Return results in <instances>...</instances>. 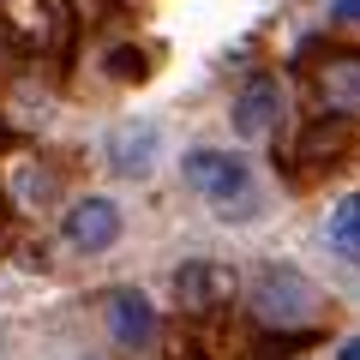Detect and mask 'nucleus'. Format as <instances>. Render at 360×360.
I'll return each mask as SVG.
<instances>
[{"label":"nucleus","instance_id":"5","mask_svg":"<svg viewBox=\"0 0 360 360\" xmlns=\"http://www.w3.org/2000/svg\"><path fill=\"white\" fill-rule=\"evenodd\" d=\"M174 300H180V312H193V319H217V312L234 300V270L210 264V258L180 264L174 270Z\"/></svg>","mask_w":360,"mask_h":360},{"label":"nucleus","instance_id":"14","mask_svg":"<svg viewBox=\"0 0 360 360\" xmlns=\"http://www.w3.org/2000/svg\"><path fill=\"white\" fill-rule=\"evenodd\" d=\"M336 360H360V336H348V342L336 348Z\"/></svg>","mask_w":360,"mask_h":360},{"label":"nucleus","instance_id":"7","mask_svg":"<svg viewBox=\"0 0 360 360\" xmlns=\"http://www.w3.org/2000/svg\"><path fill=\"white\" fill-rule=\"evenodd\" d=\"M108 162H115V174H156V162H162V127L156 120H132V127H120L115 139H108Z\"/></svg>","mask_w":360,"mask_h":360},{"label":"nucleus","instance_id":"6","mask_svg":"<svg viewBox=\"0 0 360 360\" xmlns=\"http://www.w3.org/2000/svg\"><path fill=\"white\" fill-rule=\"evenodd\" d=\"M60 234H66V246H78V252H108V246L120 240V205L115 198H78L72 210H66V222H60Z\"/></svg>","mask_w":360,"mask_h":360},{"label":"nucleus","instance_id":"11","mask_svg":"<svg viewBox=\"0 0 360 360\" xmlns=\"http://www.w3.org/2000/svg\"><path fill=\"white\" fill-rule=\"evenodd\" d=\"M324 240H330L336 252L360 258V198H342V205H336V217H330V229H324Z\"/></svg>","mask_w":360,"mask_h":360},{"label":"nucleus","instance_id":"9","mask_svg":"<svg viewBox=\"0 0 360 360\" xmlns=\"http://www.w3.org/2000/svg\"><path fill=\"white\" fill-rule=\"evenodd\" d=\"M108 336H115L120 348H150V342H156V312H150V300L132 295V288L108 295Z\"/></svg>","mask_w":360,"mask_h":360},{"label":"nucleus","instance_id":"13","mask_svg":"<svg viewBox=\"0 0 360 360\" xmlns=\"http://www.w3.org/2000/svg\"><path fill=\"white\" fill-rule=\"evenodd\" d=\"M330 13L336 18H360V0H330Z\"/></svg>","mask_w":360,"mask_h":360},{"label":"nucleus","instance_id":"15","mask_svg":"<svg viewBox=\"0 0 360 360\" xmlns=\"http://www.w3.org/2000/svg\"><path fill=\"white\" fill-rule=\"evenodd\" d=\"M0 222H6V193H0Z\"/></svg>","mask_w":360,"mask_h":360},{"label":"nucleus","instance_id":"2","mask_svg":"<svg viewBox=\"0 0 360 360\" xmlns=\"http://www.w3.org/2000/svg\"><path fill=\"white\" fill-rule=\"evenodd\" d=\"M252 312L276 330L288 324H312L324 312V295L312 288V276H300L295 264H264V276L252 283Z\"/></svg>","mask_w":360,"mask_h":360},{"label":"nucleus","instance_id":"3","mask_svg":"<svg viewBox=\"0 0 360 360\" xmlns=\"http://www.w3.org/2000/svg\"><path fill=\"white\" fill-rule=\"evenodd\" d=\"M0 25H6V37L18 42V49H54V42L66 37V25H72V13H66V0H0Z\"/></svg>","mask_w":360,"mask_h":360},{"label":"nucleus","instance_id":"8","mask_svg":"<svg viewBox=\"0 0 360 360\" xmlns=\"http://www.w3.org/2000/svg\"><path fill=\"white\" fill-rule=\"evenodd\" d=\"M276 120H283V84L270 72H258L252 84L234 96V127H240V139H264Z\"/></svg>","mask_w":360,"mask_h":360},{"label":"nucleus","instance_id":"4","mask_svg":"<svg viewBox=\"0 0 360 360\" xmlns=\"http://www.w3.org/2000/svg\"><path fill=\"white\" fill-rule=\"evenodd\" d=\"M307 78H312V96H319L324 115L360 120V54L354 49H324V60Z\"/></svg>","mask_w":360,"mask_h":360},{"label":"nucleus","instance_id":"10","mask_svg":"<svg viewBox=\"0 0 360 360\" xmlns=\"http://www.w3.org/2000/svg\"><path fill=\"white\" fill-rule=\"evenodd\" d=\"M354 150V132H348V115H330L300 139V168H330Z\"/></svg>","mask_w":360,"mask_h":360},{"label":"nucleus","instance_id":"12","mask_svg":"<svg viewBox=\"0 0 360 360\" xmlns=\"http://www.w3.org/2000/svg\"><path fill=\"white\" fill-rule=\"evenodd\" d=\"M144 66H150L144 49H115V54H108V78H132V84H139V78H150Z\"/></svg>","mask_w":360,"mask_h":360},{"label":"nucleus","instance_id":"1","mask_svg":"<svg viewBox=\"0 0 360 360\" xmlns=\"http://www.w3.org/2000/svg\"><path fill=\"white\" fill-rule=\"evenodd\" d=\"M180 180L205 198L210 210H222V222H252L258 217V186H252V168L229 150H193L180 162Z\"/></svg>","mask_w":360,"mask_h":360}]
</instances>
